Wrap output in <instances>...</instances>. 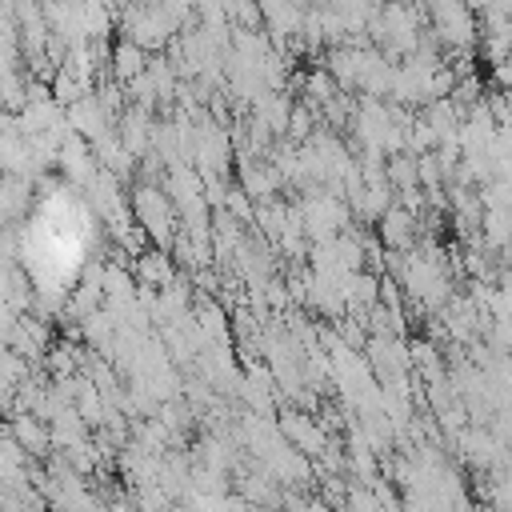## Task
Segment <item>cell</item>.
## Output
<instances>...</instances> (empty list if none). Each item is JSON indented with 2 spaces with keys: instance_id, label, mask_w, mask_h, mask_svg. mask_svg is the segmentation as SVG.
<instances>
[{
  "instance_id": "cell-1",
  "label": "cell",
  "mask_w": 512,
  "mask_h": 512,
  "mask_svg": "<svg viewBox=\"0 0 512 512\" xmlns=\"http://www.w3.org/2000/svg\"><path fill=\"white\" fill-rule=\"evenodd\" d=\"M132 212H136V220L144 224V232L160 244V248H168V240H172V208H168V200L156 192V188H136V196H132Z\"/></svg>"
},
{
  "instance_id": "cell-2",
  "label": "cell",
  "mask_w": 512,
  "mask_h": 512,
  "mask_svg": "<svg viewBox=\"0 0 512 512\" xmlns=\"http://www.w3.org/2000/svg\"><path fill=\"white\" fill-rule=\"evenodd\" d=\"M376 220H380V244H384V248L400 252V248H412V244H416V216H412V208L388 204Z\"/></svg>"
},
{
  "instance_id": "cell-3",
  "label": "cell",
  "mask_w": 512,
  "mask_h": 512,
  "mask_svg": "<svg viewBox=\"0 0 512 512\" xmlns=\"http://www.w3.org/2000/svg\"><path fill=\"white\" fill-rule=\"evenodd\" d=\"M280 432H284V436H288V444H292V448H300V452H324V432H320L304 412H284Z\"/></svg>"
},
{
  "instance_id": "cell-4",
  "label": "cell",
  "mask_w": 512,
  "mask_h": 512,
  "mask_svg": "<svg viewBox=\"0 0 512 512\" xmlns=\"http://www.w3.org/2000/svg\"><path fill=\"white\" fill-rule=\"evenodd\" d=\"M8 436H12V440L24 448V452H36V456H40V452H48V444H52L48 428H44L40 420L24 416V412H20V416H12V428H8Z\"/></svg>"
},
{
  "instance_id": "cell-5",
  "label": "cell",
  "mask_w": 512,
  "mask_h": 512,
  "mask_svg": "<svg viewBox=\"0 0 512 512\" xmlns=\"http://www.w3.org/2000/svg\"><path fill=\"white\" fill-rule=\"evenodd\" d=\"M144 48L140 44H132V40H124L116 52H112V64H116V80H132V76H140L144 72Z\"/></svg>"
},
{
  "instance_id": "cell-6",
  "label": "cell",
  "mask_w": 512,
  "mask_h": 512,
  "mask_svg": "<svg viewBox=\"0 0 512 512\" xmlns=\"http://www.w3.org/2000/svg\"><path fill=\"white\" fill-rule=\"evenodd\" d=\"M140 276L148 280V284H172V260L164 256V252H144L140 256Z\"/></svg>"
},
{
  "instance_id": "cell-7",
  "label": "cell",
  "mask_w": 512,
  "mask_h": 512,
  "mask_svg": "<svg viewBox=\"0 0 512 512\" xmlns=\"http://www.w3.org/2000/svg\"><path fill=\"white\" fill-rule=\"evenodd\" d=\"M52 372L56 376H68L72 372V348H56L52 352Z\"/></svg>"
}]
</instances>
